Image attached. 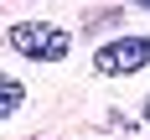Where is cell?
<instances>
[{"label":"cell","mask_w":150,"mask_h":140,"mask_svg":"<svg viewBox=\"0 0 150 140\" xmlns=\"http://www.w3.org/2000/svg\"><path fill=\"white\" fill-rule=\"evenodd\" d=\"M145 124H150V99H145Z\"/></svg>","instance_id":"5"},{"label":"cell","mask_w":150,"mask_h":140,"mask_svg":"<svg viewBox=\"0 0 150 140\" xmlns=\"http://www.w3.org/2000/svg\"><path fill=\"white\" fill-rule=\"evenodd\" d=\"M93 68L104 78H124V73L150 68V36H109V42L93 52Z\"/></svg>","instance_id":"2"},{"label":"cell","mask_w":150,"mask_h":140,"mask_svg":"<svg viewBox=\"0 0 150 140\" xmlns=\"http://www.w3.org/2000/svg\"><path fill=\"white\" fill-rule=\"evenodd\" d=\"M135 5H140V11H150V0H135Z\"/></svg>","instance_id":"4"},{"label":"cell","mask_w":150,"mask_h":140,"mask_svg":"<svg viewBox=\"0 0 150 140\" xmlns=\"http://www.w3.org/2000/svg\"><path fill=\"white\" fill-rule=\"evenodd\" d=\"M5 42H11L21 57H31V62H62L73 52V36L62 26H52V21H16V26L5 31Z\"/></svg>","instance_id":"1"},{"label":"cell","mask_w":150,"mask_h":140,"mask_svg":"<svg viewBox=\"0 0 150 140\" xmlns=\"http://www.w3.org/2000/svg\"><path fill=\"white\" fill-rule=\"evenodd\" d=\"M21 99H26V88H21L16 78H0V119H5V114H16V109H21Z\"/></svg>","instance_id":"3"}]
</instances>
